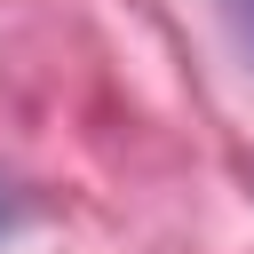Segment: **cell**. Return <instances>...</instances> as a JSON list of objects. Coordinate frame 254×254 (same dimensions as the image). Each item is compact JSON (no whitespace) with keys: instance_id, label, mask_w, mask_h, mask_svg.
Segmentation results:
<instances>
[{"instance_id":"cell-1","label":"cell","mask_w":254,"mask_h":254,"mask_svg":"<svg viewBox=\"0 0 254 254\" xmlns=\"http://www.w3.org/2000/svg\"><path fill=\"white\" fill-rule=\"evenodd\" d=\"M230 8H238V24H246V32H254V0H230Z\"/></svg>"}]
</instances>
